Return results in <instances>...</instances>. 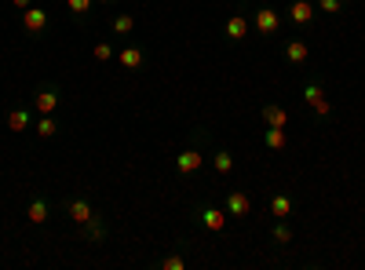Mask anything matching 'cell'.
<instances>
[{"instance_id": "1", "label": "cell", "mask_w": 365, "mask_h": 270, "mask_svg": "<svg viewBox=\"0 0 365 270\" xmlns=\"http://www.w3.org/2000/svg\"><path fill=\"white\" fill-rule=\"evenodd\" d=\"M282 26H285V19H282V11L270 4H256V11H252V29L259 37H278L282 33Z\"/></svg>"}, {"instance_id": "2", "label": "cell", "mask_w": 365, "mask_h": 270, "mask_svg": "<svg viewBox=\"0 0 365 270\" xmlns=\"http://www.w3.org/2000/svg\"><path fill=\"white\" fill-rule=\"evenodd\" d=\"M194 219H197V227L205 230V234H223L227 230V208L223 204H194Z\"/></svg>"}, {"instance_id": "3", "label": "cell", "mask_w": 365, "mask_h": 270, "mask_svg": "<svg viewBox=\"0 0 365 270\" xmlns=\"http://www.w3.org/2000/svg\"><path fill=\"white\" fill-rule=\"evenodd\" d=\"M19 19H22V33H26V37H34V41L48 37V29H51V15H48L41 4L19 11Z\"/></svg>"}, {"instance_id": "4", "label": "cell", "mask_w": 365, "mask_h": 270, "mask_svg": "<svg viewBox=\"0 0 365 270\" xmlns=\"http://www.w3.org/2000/svg\"><path fill=\"white\" fill-rule=\"evenodd\" d=\"M303 103H307L318 117H329L332 113V103H329V92H325L322 81H307V84H303Z\"/></svg>"}, {"instance_id": "5", "label": "cell", "mask_w": 365, "mask_h": 270, "mask_svg": "<svg viewBox=\"0 0 365 270\" xmlns=\"http://www.w3.org/2000/svg\"><path fill=\"white\" fill-rule=\"evenodd\" d=\"M201 168H205V154H201L197 146H187V150H179V154H175V175L179 179H190Z\"/></svg>"}, {"instance_id": "6", "label": "cell", "mask_w": 365, "mask_h": 270, "mask_svg": "<svg viewBox=\"0 0 365 270\" xmlns=\"http://www.w3.org/2000/svg\"><path fill=\"white\" fill-rule=\"evenodd\" d=\"M58 106H63V88L58 84H41L34 92V110L37 113H58Z\"/></svg>"}, {"instance_id": "7", "label": "cell", "mask_w": 365, "mask_h": 270, "mask_svg": "<svg viewBox=\"0 0 365 270\" xmlns=\"http://www.w3.org/2000/svg\"><path fill=\"white\" fill-rule=\"evenodd\" d=\"M77 237H81L84 245H106V237H110V230H106V219L96 212V216H91L88 223H81V227H77Z\"/></svg>"}, {"instance_id": "8", "label": "cell", "mask_w": 365, "mask_h": 270, "mask_svg": "<svg viewBox=\"0 0 365 270\" xmlns=\"http://www.w3.org/2000/svg\"><path fill=\"white\" fill-rule=\"evenodd\" d=\"M223 208H227L230 219H249L252 216V201L241 190H223Z\"/></svg>"}, {"instance_id": "9", "label": "cell", "mask_w": 365, "mask_h": 270, "mask_svg": "<svg viewBox=\"0 0 365 270\" xmlns=\"http://www.w3.org/2000/svg\"><path fill=\"white\" fill-rule=\"evenodd\" d=\"M314 15H318L314 0H292L289 11H285V19H289L292 26H299V29H307V26L314 22Z\"/></svg>"}, {"instance_id": "10", "label": "cell", "mask_w": 365, "mask_h": 270, "mask_svg": "<svg viewBox=\"0 0 365 270\" xmlns=\"http://www.w3.org/2000/svg\"><path fill=\"white\" fill-rule=\"evenodd\" d=\"M117 66L128 70V73H139V70L146 66V51H143L139 44H125V48L117 51Z\"/></svg>"}, {"instance_id": "11", "label": "cell", "mask_w": 365, "mask_h": 270, "mask_svg": "<svg viewBox=\"0 0 365 270\" xmlns=\"http://www.w3.org/2000/svg\"><path fill=\"white\" fill-rule=\"evenodd\" d=\"M8 132H15V135H22V132H29L34 128V110L29 106H8Z\"/></svg>"}, {"instance_id": "12", "label": "cell", "mask_w": 365, "mask_h": 270, "mask_svg": "<svg viewBox=\"0 0 365 270\" xmlns=\"http://www.w3.org/2000/svg\"><path fill=\"white\" fill-rule=\"evenodd\" d=\"M249 33H252V26H249V19H245V15H230V19L223 22V37H227L230 44L249 41Z\"/></svg>"}, {"instance_id": "13", "label": "cell", "mask_w": 365, "mask_h": 270, "mask_svg": "<svg viewBox=\"0 0 365 270\" xmlns=\"http://www.w3.org/2000/svg\"><path fill=\"white\" fill-rule=\"evenodd\" d=\"M26 219L34 223V227H44V223L51 219V201H48L44 194L29 197V204H26Z\"/></svg>"}, {"instance_id": "14", "label": "cell", "mask_w": 365, "mask_h": 270, "mask_svg": "<svg viewBox=\"0 0 365 270\" xmlns=\"http://www.w3.org/2000/svg\"><path fill=\"white\" fill-rule=\"evenodd\" d=\"M66 216L81 227V223H88L91 216H96V204H91L88 197H70V201H66Z\"/></svg>"}, {"instance_id": "15", "label": "cell", "mask_w": 365, "mask_h": 270, "mask_svg": "<svg viewBox=\"0 0 365 270\" xmlns=\"http://www.w3.org/2000/svg\"><path fill=\"white\" fill-rule=\"evenodd\" d=\"M259 117H263L267 128H289V110H285L282 103H267V106L259 110Z\"/></svg>"}, {"instance_id": "16", "label": "cell", "mask_w": 365, "mask_h": 270, "mask_svg": "<svg viewBox=\"0 0 365 270\" xmlns=\"http://www.w3.org/2000/svg\"><path fill=\"white\" fill-rule=\"evenodd\" d=\"M307 58H311L307 41H299V37L285 41V63H289V66H307Z\"/></svg>"}, {"instance_id": "17", "label": "cell", "mask_w": 365, "mask_h": 270, "mask_svg": "<svg viewBox=\"0 0 365 270\" xmlns=\"http://www.w3.org/2000/svg\"><path fill=\"white\" fill-rule=\"evenodd\" d=\"M267 208H270L274 219H289V216H292V197H289L285 190H278V194H270Z\"/></svg>"}, {"instance_id": "18", "label": "cell", "mask_w": 365, "mask_h": 270, "mask_svg": "<svg viewBox=\"0 0 365 270\" xmlns=\"http://www.w3.org/2000/svg\"><path fill=\"white\" fill-rule=\"evenodd\" d=\"M110 33H113V37H132V33H135V15L117 11V15L110 19Z\"/></svg>"}, {"instance_id": "19", "label": "cell", "mask_w": 365, "mask_h": 270, "mask_svg": "<svg viewBox=\"0 0 365 270\" xmlns=\"http://www.w3.org/2000/svg\"><path fill=\"white\" fill-rule=\"evenodd\" d=\"M263 146L270 150V154H282V150L289 146V132L285 128H267L263 132Z\"/></svg>"}, {"instance_id": "20", "label": "cell", "mask_w": 365, "mask_h": 270, "mask_svg": "<svg viewBox=\"0 0 365 270\" xmlns=\"http://www.w3.org/2000/svg\"><path fill=\"white\" fill-rule=\"evenodd\" d=\"M212 172H216L220 179H227L234 172V154L230 150H216V154H212Z\"/></svg>"}, {"instance_id": "21", "label": "cell", "mask_w": 365, "mask_h": 270, "mask_svg": "<svg viewBox=\"0 0 365 270\" xmlns=\"http://www.w3.org/2000/svg\"><path fill=\"white\" fill-rule=\"evenodd\" d=\"M58 128H63V125H58L55 113H37V135H41V139H55Z\"/></svg>"}, {"instance_id": "22", "label": "cell", "mask_w": 365, "mask_h": 270, "mask_svg": "<svg viewBox=\"0 0 365 270\" xmlns=\"http://www.w3.org/2000/svg\"><path fill=\"white\" fill-rule=\"evenodd\" d=\"M270 242L274 245H292V227H289V219H274V227H270Z\"/></svg>"}, {"instance_id": "23", "label": "cell", "mask_w": 365, "mask_h": 270, "mask_svg": "<svg viewBox=\"0 0 365 270\" xmlns=\"http://www.w3.org/2000/svg\"><path fill=\"white\" fill-rule=\"evenodd\" d=\"M66 11H70L77 22H84L91 11H96V0H66Z\"/></svg>"}, {"instance_id": "24", "label": "cell", "mask_w": 365, "mask_h": 270, "mask_svg": "<svg viewBox=\"0 0 365 270\" xmlns=\"http://www.w3.org/2000/svg\"><path fill=\"white\" fill-rule=\"evenodd\" d=\"M91 58H96L99 66H106V63H113V58H117V51H113L110 41H96V48H91Z\"/></svg>"}, {"instance_id": "25", "label": "cell", "mask_w": 365, "mask_h": 270, "mask_svg": "<svg viewBox=\"0 0 365 270\" xmlns=\"http://www.w3.org/2000/svg\"><path fill=\"white\" fill-rule=\"evenodd\" d=\"M314 8L325 15H344L347 11V0H314Z\"/></svg>"}, {"instance_id": "26", "label": "cell", "mask_w": 365, "mask_h": 270, "mask_svg": "<svg viewBox=\"0 0 365 270\" xmlns=\"http://www.w3.org/2000/svg\"><path fill=\"white\" fill-rule=\"evenodd\" d=\"M158 266H161V270H182V266H187V256H182V249H175V252H168Z\"/></svg>"}, {"instance_id": "27", "label": "cell", "mask_w": 365, "mask_h": 270, "mask_svg": "<svg viewBox=\"0 0 365 270\" xmlns=\"http://www.w3.org/2000/svg\"><path fill=\"white\" fill-rule=\"evenodd\" d=\"M34 4H37V0H11L15 11H26V8H34Z\"/></svg>"}, {"instance_id": "28", "label": "cell", "mask_w": 365, "mask_h": 270, "mask_svg": "<svg viewBox=\"0 0 365 270\" xmlns=\"http://www.w3.org/2000/svg\"><path fill=\"white\" fill-rule=\"evenodd\" d=\"M96 4H103V8H110V4H113V0H96Z\"/></svg>"}, {"instance_id": "29", "label": "cell", "mask_w": 365, "mask_h": 270, "mask_svg": "<svg viewBox=\"0 0 365 270\" xmlns=\"http://www.w3.org/2000/svg\"><path fill=\"white\" fill-rule=\"evenodd\" d=\"M252 4H267V0H252Z\"/></svg>"}]
</instances>
